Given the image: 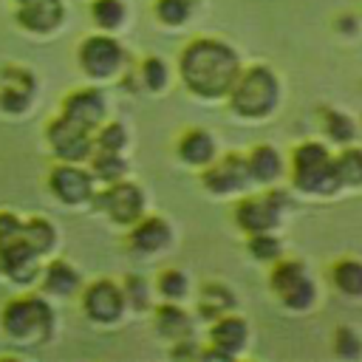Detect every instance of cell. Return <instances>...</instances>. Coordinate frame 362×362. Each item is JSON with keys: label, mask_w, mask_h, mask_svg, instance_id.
Listing matches in <instances>:
<instances>
[{"label": "cell", "mask_w": 362, "mask_h": 362, "mask_svg": "<svg viewBox=\"0 0 362 362\" xmlns=\"http://www.w3.org/2000/svg\"><path fill=\"white\" fill-rule=\"evenodd\" d=\"M178 65H181L184 85L195 96H204V99L229 96L232 85L238 82V76L243 71L238 51L232 45H226L221 40H209V37L192 40L184 48Z\"/></svg>", "instance_id": "6da1fadb"}, {"label": "cell", "mask_w": 362, "mask_h": 362, "mask_svg": "<svg viewBox=\"0 0 362 362\" xmlns=\"http://www.w3.org/2000/svg\"><path fill=\"white\" fill-rule=\"evenodd\" d=\"M229 105L243 119H266L280 105V79L269 65H252L240 71L229 90Z\"/></svg>", "instance_id": "7a4b0ae2"}, {"label": "cell", "mask_w": 362, "mask_h": 362, "mask_svg": "<svg viewBox=\"0 0 362 362\" xmlns=\"http://www.w3.org/2000/svg\"><path fill=\"white\" fill-rule=\"evenodd\" d=\"M291 181L305 195H334L339 192L334 156L322 141H303L291 153Z\"/></svg>", "instance_id": "3957f363"}, {"label": "cell", "mask_w": 362, "mask_h": 362, "mask_svg": "<svg viewBox=\"0 0 362 362\" xmlns=\"http://www.w3.org/2000/svg\"><path fill=\"white\" fill-rule=\"evenodd\" d=\"M40 255L28 246L25 223L14 212H0V272L14 283H31L40 272Z\"/></svg>", "instance_id": "277c9868"}, {"label": "cell", "mask_w": 362, "mask_h": 362, "mask_svg": "<svg viewBox=\"0 0 362 362\" xmlns=\"http://www.w3.org/2000/svg\"><path fill=\"white\" fill-rule=\"evenodd\" d=\"M3 331L17 342H45L54 331V311L42 297H17L11 300L3 314Z\"/></svg>", "instance_id": "5b68a950"}, {"label": "cell", "mask_w": 362, "mask_h": 362, "mask_svg": "<svg viewBox=\"0 0 362 362\" xmlns=\"http://www.w3.org/2000/svg\"><path fill=\"white\" fill-rule=\"evenodd\" d=\"M269 286L288 311H308L317 303V283L300 260H277Z\"/></svg>", "instance_id": "8992f818"}, {"label": "cell", "mask_w": 362, "mask_h": 362, "mask_svg": "<svg viewBox=\"0 0 362 362\" xmlns=\"http://www.w3.org/2000/svg\"><path fill=\"white\" fill-rule=\"evenodd\" d=\"M288 206V195L280 189H272L266 195H255V198H243L235 206V223L246 232H274L283 221V212Z\"/></svg>", "instance_id": "52a82bcc"}, {"label": "cell", "mask_w": 362, "mask_h": 362, "mask_svg": "<svg viewBox=\"0 0 362 362\" xmlns=\"http://www.w3.org/2000/svg\"><path fill=\"white\" fill-rule=\"evenodd\" d=\"M45 136H48V144H51L54 156L62 158V161L79 164V161H85V158L90 156V147H93L90 130L82 127L79 122L68 119V116H57V119L48 124V133H45Z\"/></svg>", "instance_id": "ba28073f"}, {"label": "cell", "mask_w": 362, "mask_h": 362, "mask_svg": "<svg viewBox=\"0 0 362 362\" xmlns=\"http://www.w3.org/2000/svg\"><path fill=\"white\" fill-rule=\"evenodd\" d=\"M204 187L215 195H232V192H240L252 184V175H249V164H246V156H238V153H229L223 158H215L212 164H206L204 175H201Z\"/></svg>", "instance_id": "9c48e42d"}, {"label": "cell", "mask_w": 362, "mask_h": 362, "mask_svg": "<svg viewBox=\"0 0 362 362\" xmlns=\"http://www.w3.org/2000/svg\"><path fill=\"white\" fill-rule=\"evenodd\" d=\"M96 201H99L96 206L110 221L124 223V226L136 223L141 218V212H144V192L136 184H130V181H113V184H107V189Z\"/></svg>", "instance_id": "30bf717a"}, {"label": "cell", "mask_w": 362, "mask_h": 362, "mask_svg": "<svg viewBox=\"0 0 362 362\" xmlns=\"http://www.w3.org/2000/svg\"><path fill=\"white\" fill-rule=\"evenodd\" d=\"M122 59H124V51H122V45L113 37L99 34V37H88L79 45V65L93 79L113 76L122 68Z\"/></svg>", "instance_id": "8fae6325"}, {"label": "cell", "mask_w": 362, "mask_h": 362, "mask_svg": "<svg viewBox=\"0 0 362 362\" xmlns=\"http://www.w3.org/2000/svg\"><path fill=\"white\" fill-rule=\"evenodd\" d=\"M48 187L62 204H85L93 198V175L74 161H62L59 167H54L48 175Z\"/></svg>", "instance_id": "7c38bea8"}, {"label": "cell", "mask_w": 362, "mask_h": 362, "mask_svg": "<svg viewBox=\"0 0 362 362\" xmlns=\"http://www.w3.org/2000/svg\"><path fill=\"white\" fill-rule=\"evenodd\" d=\"M124 291L113 280H96L82 294V308L96 322H116L124 314Z\"/></svg>", "instance_id": "4fadbf2b"}, {"label": "cell", "mask_w": 362, "mask_h": 362, "mask_svg": "<svg viewBox=\"0 0 362 362\" xmlns=\"http://www.w3.org/2000/svg\"><path fill=\"white\" fill-rule=\"evenodd\" d=\"M34 99V76L25 68H3L0 71V107L6 113H20Z\"/></svg>", "instance_id": "5bb4252c"}, {"label": "cell", "mask_w": 362, "mask_h": 362, "mask_svg": "<svg viewBox=\"0 0 362 362\" xmlns=\"http://www.w3.org/2000/svg\"><path fill=\"white\" fill-rule=\"evenodd\" d=\"M105 113H107L105 96H102L99 90H93V88H82V90L65 96V102H62V116L79 122V124L88 127V130L99 127L102 119H105Z\"/></svg>", "instance_id": "9a60e30c"}, {"label": "cell", "mask_w": 362, "mask_h": 362, "mask_svg": "<svg viewBox=\"0 0 362 362\" xmlns=\"http://www.w3.org/2000/svg\"><path fill=\"white\" fill-rule=\"evenodd\" d=\"M62 0H20L17 23L34 34H48L62 23Z\"/></svg>", "instance_id": "2e32d148"}, {"label": "cell", "mask_w": 362, "mask_h": 362, "mask_svg": "<svg viewBox=\"0 0 362 362\" xmlns=\"http://www.w3.org/2000/svg\"><path fill=\"white\" fill-rule=\"evenodd\" d=\"M170 240H173V229H170V223L164 218H144V221L139 218L133 223L130 235H127L130 249L139 252V255L161 252V249L170 246Z\"/></svg>", "instance_id": "e0dca14e"}, {"label": "cell", "mask_w": 362, "mask_h": 362, "mask_svg": "<svg viewBox=\"0 0 362 362\" xmlns=\"http://www.w3.org/2000/svg\"><path fill=\"white\" fill-rule=\"evenodd\" d=\"M209 339H212V345L218 351H223L232 359V356H238L246 348V342H249V325H246L243 317H238V314L229 311V314H223V317H218L212 322Z\"/></svg>", "instance_id": "ac0fdd59"}, {"label": "cell", "mask_w": 362, "mask_h": 362, "mask_svg": "<svg viewBox=\"0 0 362 362\" xmlns=\"http://www.w3.org/2000/svg\"><path fill=\"white\" fill-rule=\"evenodd\" d=\"M246 164H249V175L255 184H274L283 175V156L272 144H257L246 156Z\"/></svg>", "instance_id": "d6986e66"}, {"label": "cell", "mask_w": 362, "mask_h": 362, "mask_svg": "<svg viewBox=\"0 0 362 362\" xmlns=\"http://www.w3.org/2000/svg\"><path fill=\"white\" fill-rule=\"evenodd\" d=\"M79 286H82L79 272L65 260H54L42 269V288L54 297H71L79 291Z\"/></svg>", "instance_id": "ffe728a7"}, {"label": "cell", "mask_w": 362, "mask_h": 362, "mask_svg": "<svg viewBox=\"0 0 362 362\" xmlns=\"http://www.w3.org/2000/svg\"><path fill=\"white\" fill-rule=\"evenodd\" d=\"M215 153H218L215 139H212L206 130H189V133H184V139L178 141V156H181L187 164H192V167H206V164H212V161H215Z\"/></svg>", "instance_id": "44dd1931"}, {"label": "cell", "mask_w": 362, "mask_h": 362, "mask_svg": "<svg viewBox=\"0 0 362 362\" xmlns=\"http://www.w3.org/2000/svg\"><path fill=\"white\" fill-rule=\"evenodd\" d=\"M331 283L334 288L348 300H362V260L359 257H342L331 266Z\"/></svg>", "instance_id": "7402d4cb"}, {"label": "cell", "mask_w": 362, "mask_h": 362, "mask_svg": "<svg viewBox=\"0 0 362 362\" xmlns=\"http://www.w3.org/2000/svg\"><path fill=\"white\" fill-rule=\"evenodd\" d=\"M334 170L339 189H362V147L345 144L334 156Z\"/></svg>", "instance_id": "603a6c76"}, {"label": "cell", "mask_w": 362, "mask_h": 362, "mask_svg": "<svg viewBox=\"0 0 362 362\" xmlns=\"http://www.w3.org/2000/svg\"><path fill=\"white\" fill-rule=\"evenodd\" d=\"M156 328H158V334H164L167 339L181 342V339H187V337L192 334V320L187 317V311H181L175 303L167 300V305H161V308L156 311Z\"/></svg>", "instance_id": "cb8c5ba5"}, {"label": "cell", "mask_w": 362, "mask_h": 362, "mask_svg": "<svg viewBox=\"0 0 362 362\" xmlns=\"http://www.w3.org/2000/svg\"><path fill=\"white\" fill-rule=\"evenodd\" d=\"M198 308H201V314H204L206 320H218V317H223V314H229V311L235 308V297H232V291H229L226 286L209 283V286H204V291H201Z\"/></svg>", "instance_id": "d4e9b609"}, {"label": "cell", "mask_w": 362, "mask_h": 362, "mask_svg": "<svg viewBox=\"0 0 362 362\" xmlns=\"http://www.w3.org/2000/svg\"><path fill=\"white\" fill-rule=\"evenodd\" d=\"M322 130H325V136L334 141V144H354V139H356V122L348 116V113H342V110H325L322 113Z\"/></svg>", "instance_id": "484cf974"}, {"label": "cell", "mask_w": 362, "mask_h": 362, "mask_svg": "<svg viewBox=\"0 0 362 362\" xmlns=\"http://www.w3.org/2000/svg\"><path fill=\"white\" fill-rule=\"evenodd\" d=\"M25 238H28V246H31L40 257H45L48 252H54V246H57L54 223L45 221V218H31V221H25Z\"/></svg>", "instance_id": "4316f807"}, {"label": "cell", "mask_w": 362, "mask_h": 362, "mask_svg": "<svg viewBox=\"0 0 362 362\" xmlns=\"http://www.w3.org/2000/svg\"><path fill=\"white\" fill-rule=\"evenodd\" d=\"M93 167V175L105 184H113V181H122L124 173H127V164L122 158V153H113V150H99L90 161Z\"/></svg>", "instance_id": "83f0119b"}, {"label": "cell", "mask_w": 362, "mask_h": 362, "mask_svg": "<svg viewBox=\"0 0 362 362\" xmlns=\"http://www.w3.org/2000/svg\"><path fill=\"white\" fill-rule=\"evenodd\" d=\"M249 255L263 263H272V260L277 263L283 255V243L274 232H255V235H249Z\"/></svg>", "instance_id": "f1b7e54d"}, {"label": "cell", "mask_w": 362, "mask_h": 362, "mask_svg": "<svg viewBox=\"0 0 362 362\" xmlns=\"http://www.w3.org/2000/svg\"><path fill=\"white\" fill-rule=\"evenodd\" d=\"M90 14H93V20H96L99 28L116 31L124 23V3L122 0H93Z\"/></svg>", "instance_id": "f546056e"}, {"label": "cell", "mask_w": 362, "mask_h": 362, "mask_svg": "<svg viewBox=\"0 0 362 362\" xmlns=\"http://www.w3.org/2000/svg\"><path fill=\"white\" fill-rule=\"evenodd\" d=\"M334 354L339 359H359L362 356V337L351 325H339L334 331Z\"/></svg>", "instance_id": "4dcf8cb0"}, {"label": "cell", "mask_w": 362, "mask_h": 362, "mask_svg": "<svg viewBox=\"0 0 362 362\" xmlns=\"http://www.w3.org/2000/svg\"><path fill=\"white\" fill-rule=\"evenodd\" d=\"M156 14L167 25H181L192 14V0H158L156 3Z\"/></svg>", "instance_id": "1f68e13d"}, {"label": "cell", "mask_w": 362, "mask_h": 362, "mask_svg": "<svg viewBox=\"0 0 362 362\" xmlns=\"http://www.w3.org/2000/svg\"><path fill=\"white\" fill-rule=\"evenodd\" d=\"M187 288H189V283H187V277H184L178 269H167V272L158 277V291H161L170 303L184 300V297H187Z\"/></svg>", "instance_id": "d6a6232c"}, {"label": "cell", "mask_w": 362, "mask_h": 362, "mask_svg": "<svg viewBox=\"0 0 362 362\" xmlns=\"http://www.w3.org/2000/svg\"><path fill=\"white\" fill-rule=\"evenodd\" d=\"M141 82L147 90H161L167 85V65L158 57H150L141 62Z\"/></svg>", "instance_id": "836d02e7"}, {"label": "cell", "mask_w": 362, "mask_h": 362, "mask_svg": "<svg viewBox=\"0 0 362 362\" xmlns=\"http://www.w3.org/2000/svg\"><path fill=\"white\" fill-rule=\"evenodd\" d=\"M124 144H127V130H124V124H119V122L105 124V127L99 130V136H96V147H99V150L122 153Z\"/></svg>", "instance_id": "e575fe53"}, {"label": "cell", "mask_w": 362, "mask_h": 362, "mask_svg": "<svg viewBox=\"0 0 362 362\" xmlns=\"http://www.w3.org/2000/svg\"><path fill=\"white\" fill-rule=\"evenodd\" d=\"M122 291H124L127 305H133L136 311H141V308L150 305V288H147L144 277H127L124 286H122Z\"/></svg>", "instance_id": "d590c367"}]
</instances>
